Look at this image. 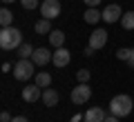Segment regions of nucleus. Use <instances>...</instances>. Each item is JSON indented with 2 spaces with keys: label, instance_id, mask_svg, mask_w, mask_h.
I'll return each instance as SVG.
<instances>
[{
  "label": "nucleus",
  "instance_id": "nucleus-21",
  "mask_svg": "<svg viewBox=\"0 0 134 122\" xmlns=\"http://www.w3.org/2000/svg\"><path fill=\"white\" fill-rule=\"evenodd\" d=\"M20 5H23L27 11H31V9H36V7H38V0H20Z\"/></svg>",
  "mask_w": 134,
  "mask_h": 122
},
{
  "label": "nucleus",
  "instance_id": "nucleus-16",
  "mask_svg": "<svg viewBox=\"0 0 134 122\" xmlns=\"http://www.w3.org/2000/svg\"><path fill=\"white\" fill-rule=\"evenodd\" d=\"M36 85H38L40 89H47V87L52 85V75H49L47 71H38V73H36Z\"/></svg>",
  "mask_w": 134,
  "mask_h": 122
},
{
  "label": "nucleus",
  "instance_id": "nucleus-30",
  "mask_svg": "<svg viewBox=\"0 0 134 122\" xmlns=\"http://www.w3.org/2000/svg\"><path fill=\"white\" fill-rule=\"evenodd\" d=\"M2 2H5V5H9V2H14V0H2Z\"/></svg>",
  "mask_w": 134,
  "mask_h": 122
},
{
  "label": "nucleus",
  "instance_id": "nucleus-19",
  "mask_svg": "<svg viewBox=\"0 0 134 122\" xmlns=\"http://www.w3.org/2000/svg\"><path fill=\"white\" fill-rule=\"evenodd\" d=\"M34 51H36V49H31V44H25V42L18 47V56H20V58H31Z\"/></svg>",
  "mask_w": 134,
  "mask_h": 122
},
{
  "label": "nucleus",
  "instance_id": "nucleus-26",
  "mask_svg": "<svg viewBox=\"0 0 134 122\" xmlns=\"http://www.w3.org/2000/svg\"><path fill=\"white\" fill-rule=\"evenodd\" d=\"M127 67H132V69H134V49H132V53H130V60H127Z\"/></svg>",
  "mask_w": 134,
  "mask_h": 122
},
{
  "label": "nucleus",
  "instance_id": "nucleus-14",
  "mask_svg": "<svg viewBox=\"0 0 134 122\" xmlns=\"http://www.w3.org/2000/svg\"><path fill=\"white\" fill-rule=\"evenodd\" d=\"M83 18H85V22H87V24H96L100 18H103V14H100L96 7H90V9L85 11V16H83Z\"/></svg>",
  "mask_w": 134,
  "mask_h": 122
},
{
  "label": "nucleus",
  "instance_id": "nucleus-22",
  "mask_svg": "<svg viewBox=\"0 0 134 122\" xmlns=\"http://www.w3.org/2000/svg\"><path fill=\"white\" fill-rule=\"evenodd\" d=\"M76 78H78V82H87V80H90V71L87 69H81L76 73Z\"/></svg>",
  "mask_w": 134,
  "mask_h": 122
},
{
  "label": "nucleus",
  "instance_id": "nucleus-11",
  "mask_svg": "<svg viewBox=\"0 0 134 122\" xmlns=\"http://www.w3.org/2000/svg\"><path fill=\"white\" fill-rule=\"evenodd\" d=\"M105 118L107 115H105V111H103L100 107H92L90 111L85 113V122H103Z\"/></svg>",
  "mask_w": 134,
  "mask_h": 122
},
{
  "label": "nucleus",
  "instance_id": "nucleus-3",
  "mask_svg": "<svg viewBox=\"0 0 134 122\" xmlns=\"http://www.w3.org/2000/svg\"><path fill=\"white\" fill-rule=\"evenodd\" d=\"M34 75V60H29V58H20L18 62H16L14 67V78L16 80H29Z\"/></svg>",
  "mask_w": 134,
  "mask_h": 122
},
{
  "label": "nucleus",
  "instance_id": "nucleus-24",
  "mask_svg": "<svg viewBox=\"0 0 134 122\" xmlns=\"http://www.w3.org/2000/svg\"><path fill=\"white\" fill-rule=\"evenodd\" d=\"M83 2H85L87 7H98L100 5V0H83Z\"/></svg>",
  "mask_w": 134,
  "mask_h": 122
},
{
  "label": "nucleus",
  "instance_id": "nucleus-6",
  "mask_svg": "<svg viewBox=\"0 0 134 122\" xmlns=\"http://www.w3.org/2000/svg\"><path fill=\"white\" fill-rule=\"evenodd\" d=\"M123 18V11H121V7L119 5H107L105 9H103V20L105 22H119V20Z\"/></svg>",
  "mask_w": 134,
  "mask_h": 122
},
{
  "label": "nucleus",
  "instance_id": "nucleus-25",
  "mask_svg": "<svg viewBox=\"0 0 134 122\" xmlns=\"http://www.w3.org/2000/svg\"><path fill=\"white\" fill-rule=\"evenodd\" d=\"M11 122H29V120H27V118H25V115H16L14 120H11Z\"/></svg>",
  "mask_w": 134,
  "mask_h": 122
},
{
  "label": "nucleus",
  "instance_id": "nucleus-8",
  "mask_svg": "<svg viewBox=\"0 0 134 122\" xmlns=\"http://www.w3.org/2000/svg\"><path fill=\"white\" fill-rule=\"evenodd\" d=\"M52 56H54V53H49V49H45V47H38L36 51H34L31 60H34V65H36V67H45L49 60H52Z\"/></svg>",
  "mask_w": 134,
  "mask_h": 122
},
{
  "label": "nucleus",
  "instance_id": "nucleus-4",
  "mask_svg": "<svg viewBox=\"0 0 134 122\" xmlns=\"http://www.w3.org/2000/svg\"><path fill=\"white\" fill-rule=\"evenodd\" d=\"M69 98H72L74 104H85L87 100L92 98V89H90V85H87V82H81L78 87H74L72 93H69Z\"/></svg>",
  "mask_w": 134,
  "mask_h": 122
},
{
  "label": "nucleus",
  "instance_id": "nucleus-5",
  "mask_svg": "<svg viewBox=\"0 0 134 122\" xmlns=\"http://www.w3.org/2000/svg\"><path fill=\"white\" fill-rule=\"evenodd\" d=\"M40 14H43V18H47V20L58 18V16H60V2H58V0H43Z\"/></svg>",
  "mask_w": 134,
  "mask_h": 122
},
{
  "label": "nucleus",
  "instance_id": "nucleus-10",
  "mask_svg": "<svg viewBox=\"0 0 134 122\" xmlns=\"http://www.w3.org/2000/svg\"><path fill=\"white\" fill-rule=\"evenodd\" d=\"M38 98H43V89L38 85H31V87H25L23 89V100L25 102H36Z\"/></svg>",
  "mask_w": 134,
  "mask_h": 122
},
{
  "label": "nucleus",
  "instance_id": "nucleus-18",
  "mask_svg": "<svg viewBox=\"0 0 134 122\" xmlns=\"http://www.w3.org/2000/svg\"><path fill=\"white\" fill-rule=\"evenodd\" d=\"M0 24H2V27H14V14H11L9 9L0 11Z\"/></svg>",
  "mask_w": 134,
  "mask_h": 122
},
{
  "label": "nucleus",
  "instance_id": "nucleus-29",
  "mask_svg": "<svg viewBox=\"0 0 134 122\" xmlns=\"http://www.w3.org/2000/svg\"><path fill=\"white\" fill-rule=\"evenodd\" d=\"M72 122H81V115H74V118H72Z\"/></svg>",
  "mask_w": 134,
  "mask_h": 122
},
{
  "label": "nucleus",
  "instance_id": "nucleus-28",
  "mask_svg": "<svg viewBox=\"0 0 134 122\" xmlns=\"http://www.w3.org/2000/svg\"><path fill=\"white\" fill-rule=\"evenodd\" d=\"M94 51H96V49H92L90 44H87V49H85V56H94Z\"/></svg>",
  "mask_w": 134,
  "mask_h": 122
},
{
  "label": "nucleus",
  "instance_id": "nucleus-7",
  "mask_svg": "<svg viewBox=\"0 0 134 122\" xmlns=\"http://www.w3.org/2000/svg\"><path fill=\"white\" fill-rule=\"evenodd\" d=\"M105 44H107V31L105 29H96L90 36V47L92 49H103Z\"/></svg>",
  "mask_w": 134,
  "mask_h": 122
},
{
  "label": "nucleus",
  "instance_id": "nucleus-1",
  "mask_svg": "<svg viewBox=\"0 0 134 122\" xmlns=\"http://www.w3.org/2000/svg\"><path fill=\"white\" fill-rule=\"evenodd\" d=\"M23 44V31L16 27H2L0 31V47L5 51H14Z\"/></svg>",
  "mask_w": 134,
  "mask_h": 122
},
{
  "label": "nucleus",
  "instance_id": "nucleus-17",
  "mask_svg": "<svg viewBox=\"0 0 134 122\" xmlns=\"http://www.w3.org/2000/svg\"><path fill=\"white\" fill-rule=\"evenodd\" d=\"M121 27L127 29V31L134 29V11H125V14H123V18H121Z\"/></svg>",
  "mask_w": 134,
  "mask_h": 122
},
{
  "label": "nucleus",
  "instance_id": "nucleus-27",
  "mask_svg": "<svg viewBox=\"0 0 134 122\" xmlns=\"http://www.w3.org/2000/svg\"><path fill=\"white\" fill-rule=\"evenodd\" d=\"M103 122H119V118H116V115H107Z\"/></svg>",
  "mask_w": 134,
  "mask_h": 122
},
{
  "label": "nucleus",
  "instance_id": "nucleus-12",
  "mask_svg": "<svg viewBox=\"0 0 134 122\" xmlns=\"http://www.w3.org/2000/svg\"><path fill=\"white\" fill-rule=\"evenodd\" d=\"M34 29H36V33H40V36H49V33L54 31L52 29V20H47V18L38 20V22L34 24Z\"/></svg>",
  "mask_w": 134,
  "mask_h": 122
},
{
  "label": "nucleus",
  "instance_id": "nucleus-15",
  "mask_svg": "<svg viewBox=\"0 0 134 122\" xmlns=\"http://www.w3.org/2000/svg\"><path fill=\"white\" fill-rule=\"evenodd\" d=\"M63 42H65V33L58 31V29H54V31L49 33V44H52V47H56V49H60Z\"/></svg>",
  "mask_w": 134,
  "mask_h": 122
},
{
  "label": "nucleus",
  "instance_id": "nucleus-9",
  "mask_svg": "<svg viewBox=\"0 0 134 122\" xmlns=\"http://www.w3.org/2000/svg\"><path fill=\"white\" fill-rule=\"evenodd\" d=\"M69 60H72V53L67 51L65 47L56 49V51H54V56H52V62H54L56 67H67V65H69Z\"/></svg>",
  "mask_w": 134,
  "mask_h": 122
},
{
  "label": "nucleus",
  "instance_id": "nucleus-20",
  "mask_svg": "<svg viewBox=\"0 0 134 122\" xmlns=\"http://www.w3.org/2000/svg\"><path fill=\"white\" fill-rule=\"evenodd\" d=\"M130 53H132V49H125V47L116 49V58H119V60H123V62L130 60Z\"/></svg>",
  "mask_w": 134,
  "mask_h": 122
},
{
  "label": "nucleus",
  "instance_id": "nucleus-13",
  "mask_svg": "<svg viewBox=\"0 0 134 122\" xmlns=\"http://www.w3.org/2000/svg\"><path fill=\"white\" fill-rule=\"evenodd\" d=\"M43 102H45V107H56L58 104V93L47 87V89L43 91Z\"/></svg>",
  "mask_w": 134,
  "mask_h": 122
},
{
  "label": "nucleus",
  "instance_id": "nucleus-2",
  "mask_svg": "<svg viewBox=\"0 0 134 122\" xmlns=\"http://www.w3.org/2000/svg\"><path fill=\"white\" fill-rule=\"evenodd\" d=\"M132 107H134L132 98L125 95V93H121V95H114V98H112V102H110V113H112V115H116V118H125V115L132 113Z\"/></svg>",
  "mask_w": 134,
  "mask_h": 122
},
{
  "label": "nucleus",
  "instance_id": "nucleus-23",
  "mask_svg": "<svg viewBox=\"0 0 134 122\" xmlns=\"http://www.w3.org/2000/svg\"><path fill=\"white\" fill-rule=\"evenodd\" d=\"M0 120H2V122H11L14 118H11L9 113H7V111H2V113H0Z\"/></svg>",
  "mask_w": 134,
  "mask_h": 122
}]
</instances>
